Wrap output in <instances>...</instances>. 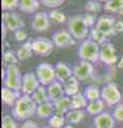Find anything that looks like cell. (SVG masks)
<instances>
[{"label":"cell","instance_id":"cell-1","mask_svg":"<svg viewBox=\"0 0 123 128\" xmlns=\"http://www.w3.org/2000/svg\"><path fill=\"white\" fill-rule=\"evenodd\" d=\"M38 104L31 95H22L12 108V115L17 121L26 122L37 115Z\"/></svg>","mask_w":123,"mask_h":128},{"label":"cell","instance_id":"cell-2","mask_svg":"<svg viewBox=\"0 0 123 128\" xmlns=\"http://www.w3.org/2000/svg\"><path fill=\"white\" fill-rule=\"evenodd\" d=\"M67 31L76 41H85L90 33L89 27L86 25L84 15H73L67 20Z\"/></svg>","mask_w":123,"mask_h":128},{"label":"cell","instance_id":"cell-3","mask_svg":"<svg viewBox=\"0 0 123 128\" xmlns=\"http://www.w3.org/2000/svg\"><path fill=\"white\" fill-rule=\"evenodd\" d=\"M100 51L101 46L97 43H95L91 38H87L80 43L77 49V54L82 61L95 63L100 60Z\"/></svg>","mask_w":123,"mask_h":128},{"label":"cell","instance_id":"cell-4","mask_svg":"<svg viewBox=\"0 0 123 128\" xmlns=\"http://www.w3.org/2000/svg\"><path fill=\"white\" fill-rule=\"evenodd\" d=\"M101 98L108 107L118 106L122 99V94L114 82H109L101 90Z\"/></svg>","mask_w":123,"mask_h":128},{"label":"cell","instance_id":"cell-5","mask_svg":"<svg viewBox=\"0 0 123 128\" xmlns=\"http://www.w3.org/2000/svg\"><path fill=\"white\" fill-rule=\"evenodd\" d=\"M35 75L41 86H48L50 83L56 81V68L50 63H41L35 68Z\"/></svg>","mask_w":123,"mask_h":128},{"label":"cell","instance_id":"cell-6","mask_svg":"<svg viewBox=\"0 0 123 128\" xmlns=\"http://www.w3.org/2000/svg\"><path fill=\"white\" fill-rule=\"evenodd\" d=\"M3 80H5V86L17 92L22 90L23 76L17 65H10L7 67Z\"/></svg>","mask_w":123,"mask_h":128},{"label":"cell","instance_id":"cell-7","mask_svg":"<svg viewBox=\"0 0 123 128\" xmlns=\"http://www.w3.org/2000/svg\"><path fill=\"white\" fill-rule=\"evenodd\" d=\"M31 44H32L33 54L40 56V57H48L53 52L55 46L53 40L43 36L34 38L33 41H31Z\"/></svg>","mask_w":123,"mask_h":128},{"label":"cell","instance_id":"cell-8","mask_svg":"<svg viewBox=\"0 0 123 128\" xmlns=\"http://www.w3.org/2000/svg\"><path fill=\"white\" fill-rule=\"evenodd\" d=\"M73 75L76 77L79 81H84L94 75V66L91 62L88 61H81L77 63L73 68Z\"/></svg>","mask_w":123,"mask_h":128},{"label":"cell","instance_id":"cell-9","mask_svg":"<svg viewBox=\"0 0 123 128\" xmlns=\"http://www.w3.org/2000/svg\"><path fill=\"white\" fill-rule=\"evenodd\" d=\"M2 24L6 25L8 30L17 31L25 27L23 18L15 12H3L2 13Z\"/></svg>","mask_w":123,"mask_h":128},{"label":"cell","instance_id":"cell-10","mask_svg":"<svg viewBox=\"0 0 123 128\" xmlns=\"http://www.w3.org/2000/svg\"><path fill=\"white\" fill-rule=\"evenodd\" d=\"M114 24H116V20L112 16L103 15L97 19L95 28L100 30L106 38H108L117 34V32L114 31Z\"/></svg>","mask_w":123,"mask_h":128},{"label":"cell","instance_id":"cell-11","mask_svg":"<svg viewBox=\"0 0 123 128\" xmlns=\"http://www.w3.org/2000/svg\"><path fill=\"white\" fill-rule=\"evenodd\" d=\"M41 86L39 79L35 73H26L23 76V82H22V92L24 95H32L34 91Z\"/></svg>","mask_w":123,"mask_h":128},{"label":"cell","instance_id":"cell-12","mask_svg":"<svg viewBox=\"0 0 123 128\" xmlns=\"http://www.w3.org/2000/svg\"><path fill=\"white\" fill-rule=\"evenodd\" d=\"M51 40L55 46L58 48H66L69 46L75 45V38L67 30H59L54 32Z\"/></svg>","mask_w":123,"mask_h":128},{"label":"cell","instance_id":"cell-13","mask_svg":"<svg viewBox=\"0 0 123 128\" xmlns=\"http://www.w3.org/2000/svg\"><path fill=\"white\" fill-rule=\"evenodd\" d=\"M100 61L106 65H113L118 62V57L116 54V48L111 43H105L101 46Z\"/></svg>","mask_w":123,"mask_h":128},{"label":"cell","instance_id":"cell-14","mask_svg":"<svg viewBox=\"0 0 123 128\" xmlns=\"http://www.w3.org/2000/svg\"><path fill=\"white\" fill-rule=\"evenodd\" d=\"M31 27L34 31L38 32H44L47 31L50 28V18L49 15L45 12H39L35 13L34 17L31 22Z\"/></svg>","mask_w":123,"mask_h":128},{"label":"cell","instance_id":"cell-15","mask_svg":"<svg viewBox=\"0 0 123 128\" xmlns=\"http://www.w3.org/2000/svg\"><path fill=\"white\" fill-rule=\"evenodd\" d=\"M93 127L95 128H114L116 120L109 112H102L101 114L95 115L93 118Z\"/></svg>","mask_w":123,"mask_h":128},{"label":"cell","instance_id":"cell-16","mask_svg":"<svg viewBox=\"0 0 123 128\" xmlns=\"http://www.w3.org/2000/svg\"><path fill=\"white\" fill-rule=\"evenodd\" d=\"M55 68H56L57 80L60 81L62 84L67 79H70L73 76V70H71V67L64 62H61V61L57 62L56 65H55Z\"/></svg>","mask_w":123,"mask_h":128},{"label":"cell","instance_id":"cell-17","mask_svg":"<svg viewBox=\"0 0 123 128\" xmlns=\"http://www.w3.org/2000/svg\"><path fill=\"white\" fill-rule=\"evenodd\" d=\"M56 113L55 111V107L53 102H45L38 105L37 108V115L35 116L41 118V120H46V118H50L53 115Z\"/></svg>","mask_w":123,"mask_h":128},{"label":"cell","instance_id":"cell-18","mask_svg":"<svg viewBox=\"0 0 123 128\" xmlns=\"http://www.w3.org/2000/svg\"><path fill=\"white\" fill-rule=\"evenodd\" d=\"M47 89V94H48V98L50 102H55L56 99L62 97L64 94V89H63V84L56 80L53 83H50L48 86H46Z\"/></svg>","mask_w":123,"mask_h":128},{"label":"cell","instance_id":"cell-19","mask_svg":"<svg viewBox=\"0 0 123 128\" xmlns=\"http://www.w3.org/2000/svg\"><path fill=\"white\" fill-rule=\"evenodd\" d=\"M21 94L19 92L17 91H14V90H11L7 86H3L2 90H1V99H2V102L7 106H10V107H13L15 105V102H17V99L21 97Z\"/></svg>","mask_w":123,"mask_h":128},{"label":"cell","instance_id":"cell-20","mask_svg":"<svg viewBox=\"0 0 123 128\" xmlns=\"http://www.w3.org/2000/svg\"><path fill=\"white\" fill-rule=\"evenodd\" d=\"M53 104L57 114L64 115L71 110V98L66 95H63L62 97L56 99L55 102H53Z\"/></svg>","mask_w":123,"mask_h":128},{"label":"cell","instance_id":"cell-21","mask_svg":"<svg viewBox=\"0 0 123 128\" xmlns=\"http://www.w3.org/2000/svg\"><path fill=\"white\" fill-rule=\"evenodd\" d=\"M63 89H64V94L69 97L76 95L79 93V80L73 75L70 79L63 83Z\"/></svg>","mask_w":123,"mask_h":128},{"label":"cell","instance_id":"cell-22","mask_svg":"<svg viewBox=\"0 0 123 128\" xmlns=\"http://www.w3.org/2000/svg\"><path fill=\"white\" fill-rule=\"evenodd\" d=\"M40 8V0H21L19 1V10L23 13L33 14Z\"/></svg>","mask_w":123,"mask_h":128},{"label":"cell","instance_id":"cell-23","mask_svg":"<svg viewBox=\"0 0 123 128\" xmlns=\"http://www.w3.org/2000/svg\"><path fill=\"white\" fill-rule=\"evenodd\" d=\"M32 54H33V50H32L31 41L25 42L16 51V56L19 61H26V60H28L32 57Z\"/></svg>","mask_w":123,"mask_h":128},{"label":"cell","instance_id":"cell-24","mask_svg":"<svg viewBox=\"0 0 123 128\" xmlns=\"http://www.w3.org/2000/svg\"><path fill=\"white\" fill-rule=\"evenodd\" d=\"M88 104V99L80 92L71 97V109L73 110H84L85 108H87Z\"/></svg>","mask_w":123,"mask_h":128},{"label":"cell","instance_id":"cell-25","mask_svg":"<svg viewBox=\"0 0 123 128\" xmlns=\"http://www.w3.org/2000/svg\"><path fill=\"white\" fill-rule=\"evenodd\" d=\"M105 102L102 98L97 99V100H93V102H89L88 106L86 108V111L88 112L90 115H98L102 112H104L105 109Z\"/></svg>","mask_w":123,"mask_h":128},{"label":"cell","instance_id":"cell-26","mask_svg":"<svg viewBox=\"0 0 123 128\" xmlns=\"http://www.w3.org/2000/svg\"><path fill=\"white\" fill-rule=\"evenodd\" d=\"M86 116V112L84 110H73L71 109L65 114V120L70 125H75V124L80 123Z\"/></svg>","mask_w":123,"mask_h":128},{"label":"cell","instance_id":"cell-27","mask_svg":"<svg viewBox=\"0 0 123 128\" xmlns=\"http://www.w3.org/2000/svg\"><path fill=\"white\" fill-rule=\"evenodd\" d=\"M104 10L123 15V0H108L105 2Z\"/></svg>","mask_w":123,"mask_h":128},{"label":"cell","instance_id":"cell-28","mask_svg":"<svg viewBox=\"0 0 123 128\" xmlns=\"http://www.w3.org/2000/svg\"><path fill=\"white\" fill-rule=\"evenodd\" d=\"M84 95L86 96V98L88 99V102L97 100V99L101 98V90L97 86L91 84V86H88L85 88Z\"/></svg>","mask_w":123,"mask_h":128},{"label":"cell","instance_id":"cell-29","mask_svg":"<svg viewBox=\"0 0 123 128\" xmlns=\"http://www.w3.org/2000/svg\"><path fill=\"white\" fill-rule=\"evenodd\" d=\"M31 97L33 98V100L37 102L38 105L49 100L48 94H47V89H46V86H40L38 89L34 91V93L31 95Z\"/></svg>","mask_w":123,"mask_h":128},{"label":"cell","instance_id":"cell-30","mask_svg":"<svg viewBox=\"0 0 123 128\" xmlns=\"http://www.w3.org/2000/svg\"><path fill=\"white\" fill-rule=\"evenodd\" d=\"M65 116L55 113L50 118H48V126L51 128H63L65 126Z\"/></svg>","mask_w":123,"mask_h":128},{"label":"cell","instance_id":"cell-31","mask_svg":"<svg viewBox=\"0 0 123 128\" xmlns=\"http://www.w3.org/2000/svg\"><path fill=\"white\" fill-rule=\"evenodd\" d=\"M89 38H91L95 43H97L100 46H102L103 44H105L106 43V40H107L105 35L103 34L98 29H96V28H92V29L90 30Z\"/></svg>","mask_w":123,"mask_h":128},{"label":"cell","instance_id":"cell-32","mask_svg":"<svg viewBox=\"0 0 123 128\" xmlns=\"http://www.w3.org/2000/svg\"><path fill=\"white\" fill-rule=\"evenodd\" d=\"M18 61V58L16 54H14L13 51H6L2 56V63L5 66H10V65H16V63Z\"/></svg>","mask_w":123,"mask_h":128},{"label":"cell","instance_id":"cell-33","mask_svg":"<svg viewBox=\"0 0 123 128\" xmlns=\"http://www.w3.org/2000/svg\"><path fill=\"white\" fill-rule=\"evenodd\" d=\"M1 128H21L17 124V120L13 118V115L6 114L2 116Z\"/></svg>","mask_w":123,"mask_h":128},{"label":"cell","instance_id":"cell-34","mask_svg":"<svg viewBox=\"0 0 123 128\" xmlns=\"http://www.w3.org/2000/svg\"><path fill=\"white\" fill-rule=\"evenodd\" d=\"M21 0H1V9L3 12H13L19 8Z\"/></svg>","mask_w":123,"mask_h":128},{"label":"cell","instance_id":"cell-35","mask_svg":"<svg viewBox=\"0 0 123 128\" xmlns=\"http://www.w3.org/2000/svg\"><path fill=\"white\" fill-rule=\"evenodd\" d=\"M48 15H49V18L50 19H53V20H55V22H58V24H62V22H64L66 20L65 14L63 13L62 11H60V10H54V11H51Z\"/></svg>","mask_w":123,"mask_h":128},{"label":"cell","instance_id":"cell-36","mask_svg":"<svg viewBox=\"0 0 123 128\" xmlns=\"http://www.w3.org/2000/svg\"><path fill=\"white\" fill-rule=\"evenodd\" d=\"M86 10L91 13H96L102 10V4L96 0H90L86 4Z\"/></svg>","mask_w":123,"mask_h":128},{"label":"cell","instance_id":"cell-37","mask_svg":"<svg viewBox=\"0 0 123 128\" xmlns=\"http://www.w3.org/2000/svg\"><path fill=\"white\" fill-rule=\"evenodd\" d=\"M65 0H40V2L49 9H57L64 3Z\"/></svg>","mask_w":123,"mask_h":128},{"label":"cell","instance_id":"cell-38","mask_svg":"<svg viewBox=\"0 0 123 128\" xmlns=\"http://www.w3.org/2000/svg\"><path fill=\"white\" fill-rule=\"evenodd\" d=\"M112 115H113V118L116 121L123 122V104H119V105L114 108Z\"/></svg>","mask_w":123,"mask_h":128},{"label":"cell","instance_id":"cell-39","mask_svg":"<svg viewBox=\"0 0 123 128\" xmlns=\"http://www.w3.org/2000/svg\"><path fill=\"white\" fill-rule=\"evenodd\" d=\"M84 19H85L86 25L88 26V27H93L94 24L96 22H95V16H94L93 14H91V13L85 14V15H84Z\"/></svg>","mask_w":123,"mask_h":128},{"label":"cell","instance_id":"cell-40","mask_svg":"<svg viewBox=\"0 0 123 128\" xmlns=\"http://www.w3.org/2000/svg\"><path fill=\"white\" fill-rule=\"evenodd\" d=\"M14 38H15V40H16L17 42H24V41H25V40L27 38V33H26L25 30L19 29V30H17V31H15Z\"/></svg>","mask_w":123,"mask_h":128},{"label":"cell","instance_id":"cell-41","mask_svg":"<svg viewBox=\"0 0 123 128\" xmlns=\"http://www.w3.org/2000/svg\"><path fill=\"white\" fill-rule=\"evenodd\" d=\"M21 128H40V127H39V125L34 121L28 120V121L24 122V124L21 126Z\"/></svg>","mask_w":123,"mask_h":128},{"label":"cell","instance_id":"cell-42","mask_svg":"<svg viewBox=\"0 0 123 128\" xmlns=\"http://www.w3.org/2000/svg\"><path fill=\"white\" fill-rule=\"evenodd\" d=\"M114 31L117 33H120V32H123V22L122 20H117L116 24H114Z\"/></svg>","mask_w":123,"mask_h":128},{"label":"cell","instance_id":"cell-43","mask_svg":"<svg viewBox=\"0 0 123 128\" xmlns=\"http://www.w3.org/2000/svg\"><path fill=\"white\" fill-rule=\"evenodd\" d=\"M7 31H8V28L6 27V25H3L2 24V38L5 40L6 36H7Z\"/></svg>","mask_w":123,"mask_h":128},{"label":"cell","instance_id":"cell-44","mask_svg":"<svg viewBox=\"0 0 123 128\" xmlns=\"http://www.w3.org/2000/svg\"><path fill=\"white\" fill-rule=\"evenodd\" d=\"M118 67L120 70H123V58H121L120 60H119V62H118Z\"/></svg>","mask_w":123,"mask_h":128},{"label":"cell","instance_id":"cell-45","mask_svg":"<svg viewBox=\"0 0 123 128\" xmlns=\"http://www.w3.org/2000/svg\"><path fill=\"white\" fill-rule=\"evenodd\" d=\"M63 128H75L73 125H65L64 127H63Z\"/></svg>","mask_w":123,"mask_h":128},{"label":"cell","instance_id":"cell-46","mask_svg":"<svg viewBox=\"0 0 123 128\" xmlns=\"http://www.w3.org/2000/svg\"><path fill=\"white\" fill-rule=\"evenodd\" d=\"M96 1H98V2H103V1H105V2H106V1H108V0H96Z\"/></svg>","mask_w":123,"mask_h":128},{"label":"cell","instance_id":"cell-47","mask_svg":"<svg viewBox=\"0 0 123 128\" xmlns=\"http://www.w3.org/2000/svg\"><path fill=\"white\" fill-rule=\"evenodd\" d=\"M41 128H51L50 126H43V127H41Z\"/></svg>","mask_w":123,"mask_h":128},{"label":"cell","instance_id":"cell-48","mask_svg":"<svg viewBox=\"0 0 123 128\" xmlns=\"http://www.w3.org/2000/svg\"><path fill=\"white\" fill-rule=\"evenodd\" d=\"M91 128H95V127H91Z\"/></svg>","mask_w":123,"mask_h":128}]
</instances>
